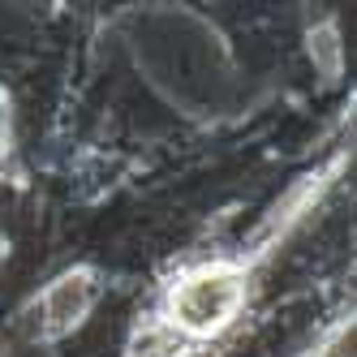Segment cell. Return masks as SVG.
<instances>
[{
	"instance_id": "obj_1",
	"label": "cell",
	"mask_w": 357,
	"mask_h": 357,
	"mask_svg": "<svg viewBox=\"0 0 357 357\" xmlns=\"http://www.w3.org/2000/svg\"><path fill=\"white\" fill-rule=\"evenodd\" d=\"M245 275L237 267H198L168 293V314L185 336H215L241 314Z\"/></svg>"
},
{
	"instance_id": "obj_2",
	"label": "cell",
	"mask_w": 357,
	"mask_h": 357,
	"mask_svg": "<svg viewBox=\"0 0 357 357\" xmlns=\"http://www.w3.org/2000/svg\"><path fill=\"white\" fill-rule=\"evenodd\" d=\"M95 275L91 271H69V275H61L52 289L43 293V327L52 331H69V327H78L82 323V314L95 305Z\"/></svg>"
}]
</instances>
